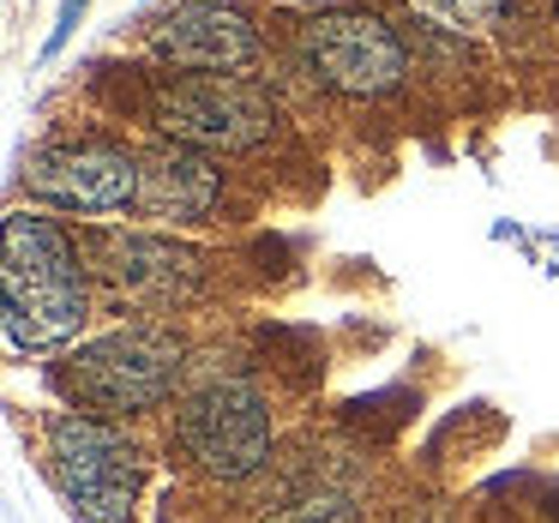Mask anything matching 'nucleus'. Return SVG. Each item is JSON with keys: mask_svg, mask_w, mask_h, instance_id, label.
I'll use <instances>...</instances> for the list:
<instances>
[{"mask_svg": "<svg viewBox=\"0 0 559 523\" xmlns=\"http://www.w3.org/2000/svg\"><path fill=\"white\" fill-rule=\"evenodd\" d=\"M91 319L79 247L49 217H7V343L13 349H61Z\"/></svg>", "mask_w": 559, "mask_h": 523, "instance_id": "f257e3e1", "label": "nucleus"}, {"mask_svg": "<svg viewBox=\"0 0 559 523\" xmlns=\"http://www.w3.org/2000/svg\"><path fill=\"white\" fill-rule=\"evenodd\" d=\"M181 367H187V349H181L175 331L121 325V331H109V337L85 343L79 355H67V361L55 367V385L73 403H85V409L145 415V409H157V403L175 397Z\"/></svg>", "mask_w": 559, "mask_h": 523, "instance_id": "f03ea898", "label": "nucleus"}, {"mask_svg": "<svg viewBox=\"0 0 559 523\" xmlns=\"http://www.w3.org/2000/svg\"><path fill=\"white\" fill-rule=\"evenodd\" d=\"M49 469L61 482L79 523H127L133 518L145 457L103 415H55L49 421Z\"/></svg>", "mask_w": 559, "mask_h": 523, "instance_id": "7ed1b4c3", "label": "nucleus"}, {"mask_svg": "<svg viewBox=\"0 0 559 523\" xmlns=\"http://www.w3.org/2000/svg\"><path fill=\"white\" fill-rule=\"evenodd\" d=\"M175 439H181V451L205 475H217V482H247V475H259L271 463L265 397L235 373L205 379V385H193L181 397V409H175Z\"/></svg>", "mask_w": 559, "mask_h": 523, "instance_id": "20e7f679", "label": "nucleus"}, {"mask_svg": "<svg viewBox=\"0 0 559 523\" xmlns=\"http://www.w3.org/2000/svg\"><path fill=\"white\" fill-rule=\"evenodd\" d=\"M151 121H157L175 145L247 151L277 127V103L241 73H181V79H169V85H157Z\"/></svg>", "mask_w": 559, "mask_h": 523, "instance_id": "39448f33", "label": "nucleus"}, {"mask_svg": "<svg viewBox=\"0 0 559 523\" xmlns=\"http://www.w3.org/2000/svg\"><path fill=\"white\" fill-rule=\"evenodd\" d=\"M301 67L337 97H385L397 91L409 55L379 13H319L301 31Z\"/></svg>", "mask_w": 559, "mask_h": 523, "instance_id": "423d86ee", "label": "nucleus"}, {"mask_svg": "<svg viewBox=\"0 0 559 523\" xmlns=\"http://www.w3.org/2000/svg\"><path fill=\"white\" fill-rule=\"evenodd\" d=\"M25 187L55 211H79V217H115V211L139 205V157L121 145H43L25 157Z\"/></svg>", "mask_w": 559, "mask_h": 523, "instance_id": "0eeeda50", "label": "nucleus"}, {"mask_svg": "<svg viewBox=\"0 0 559 523\" xmlns=\"http://www.w3.org/2000/svg\"><path fill=\"white\" fill-rule=\"evenodd\" d=\"M151 55L187 73H241L259 61V31L223 0H193L151 19Z\"/></svg>", "mask_w": 559, "mask_h": 523, "instance_id": "6e6552de", "label": "nucleus"}, {"mask_svg": "<svg viewBox=\"0 0 559 523\" xmlns=\"http://www.w3.org/2000/svg\"><path fill=\"white\" fill-rule=\"evenodd\" d=\"M91 253H97V271L115 283L121 295H133V301L145 307H181L199 295V277H205V259L193 253V247L169 241V235H97L91 241Z\"/></svg>", "mask_w": 559, "mask_h": 523, "instance_id": "1a4fd4ad", "label": "nucleus"}, {"mask_svg": "<svg viewBox=\"0 0 559 523\" xmlns=\"http://www.w3.org/2000/svg\"><path fill=\"white\" fill-rule=\"evenodd\" d=\"M217 163L199 145H157L139 157V211L169 223H199L217 205Z\"/></svg>", "mask_w": 559, "mask_h": 523, "instance_id": "9d476101", "label": "nucleus"}, {"mask_svg": "<svg viewBox=\"0 0 559 523\" xmlns=\"http://www.w3.org/2000/svg\"><path fill=\"white\" fill-rule=\"evenodd\" d=\"M265 523H355V499L343 487H307V494L283 499Z\"/></svg>", "mask_w": 559, "mask_h": 523, "instance_id": "9b49d317", "label": "nucleus"}, {"mask_svg": "<svg viewBox=\"0 0 559 523\" xmlns=\"http://www.w3.org/2000/svg\"><path fill=\"white\" fill-rule=\"evenodd\" d=\"M427 7H433L439 19H451V25H499V19H506V7L511 0H427Z\"/></svg>", "mask_w": 559, "mask_h": 523, "instance_id": "f8f14e48", "label": "nucleus"}, {"mask_svg": "<svg viewBox=\"0 0 559 523\" xmlns=\"http://www.w3.org/2000/svg\"><path fill=\"white\" fill-rule=\"evenodd\" d=\"M79 13H85V0H61V19H55V37H49V49H61V43L73 37Z\"/></svg>", "mask_w": 559, "mask_h": 523, "instance_id": "ddd939ff", "label": "nucleus"}, {"mask_svg": "<svg viewBox=\"0 0 559 523\" xmlns=\"http://www.w3.org/2000/svg\"><path fill=\"white\" fill-rule=\"evenodd\" d=\"M301 7H331V0H301Z\"/></svg>", "mask_w": 559, "mask_h": 523, "instance_id": "4468645a", "label": "nucleus"}]
</instances>
